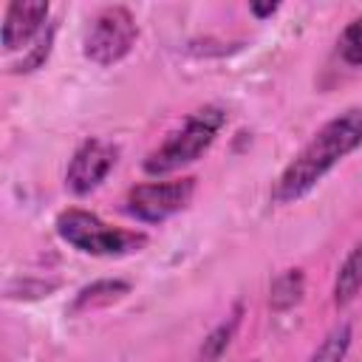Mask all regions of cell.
Returning <instances> with one entry per match:
<instances>
[{"instance_id": "obj_1", "label": "cell", "mask_w": 362, "mask_h": 362, "mask_svg": "<svg viewBox=\"0 0 362 362\" xmlns=\"http://www.w3.org/2000/svg\"><path fill=\"white\" fill-rule=\"evenodd\" d=\"M362 147V105L345 107L317 127V133L294 153L272 184V201L277 206L305 198L342 158Z\"/></svg>"}, {"instance_id": "obj_2", "label": "cell", "mask_w": 362, "mask_h": 362, "mask_svg": "<svg viewBox=\"0 0 362 362\" xmlns=\"http://www.w3.org/2000/svg\"><path fill=\"white\" fill-rule=\"evenodd\" d=\"M54 232L65 246H71L79 255H90V257H127V255L141 252L150 243L144 229L113 226L96 212L82 209V206L62 209L54 218Z\"/></svg>"}, {"instance_id": "obj_3", "label": "cell", "mask_w": 362, "mask_h": 362, "mask_svg": "<svg viewBox=\"0 0 362 362\" xmlns=\"http://www.w3.org/2000/svg\"><path fill=\"white\" fill-rule=\"evenodd\" d=\"M226 127V110L221 105H204L192 110L178 130H173L156 150H150L141 161V170L147 175H170L181 167L198 161L218 139V133Z\"/></svg>"}, {"instance_id": "obj_4", "label": "cell", "mask_w": 362, "mask_h": 362, "mask_svg": "<svg viewBox=\"0 0 362 362\" xmlns=\"http://www.w3.org/2000/svg\"><path fill=\"white\" fill-rule=\"evenodd\" d=\"M139 40L136 17L127 6H105L99 8L82 37V54L99 68H110L122 62Z\"/></svg>"}, {"instance_id": "obj_5", "label": "cell", "mask_w": 362, "mask_h": 362, "mask_svg": "<svg viewBox=\"0 0 362 362\" xmlns=\"http://www.w3.org/2000/svg\"><path fill=\"white\" fill-rule=\"evenodd\" d=\"M195 195V178H173V181H144L124 192L122 212L130 215L139 223H164L173 215L184 212L192 204Z\"/></svg>"}, {"instance_id": "obj_6", "label": "cell", "mask_w": 362, "mask_h": 362, "mask_svg": "<svg viewBox=\"0 0 362 362\" xmlns=\"http://www.w3.org/2000/svg\"><path fill=\"white\" fill-rule=\"evenodd\" d=\"M116 161H119V147L113 141L88 136L85 141L76 144V150L65 167V189L74 195L93 192L110 175Z\"/></svg>"}, {"instance_id": "obj_7", "label": "cell", "mask_w": 362, "mask_h": 362, "mask_svg": "<svg viewBox=\"0 0 362 362\" xmlns=\"http://www.w3.org/2000/svg\"><path fill=\"white\" fill-rule=\"evenodd\" d=\"M51 17V6L37 0V3H25V0H14L6 6L3 11V25H0V45L6 54L14 51H28L37 37L48 28Z\"/></svg>"}, {"instance_id": "obj_8", "label": "cell", "mask_w": 362, "mask_h": 362, "mask_svg": "<svg viewBox=\"0 0 362 362\" xmlns=\"http://www.w3.org/2000/svg\"><path fill=\"white\" fill-rule=\"evenodd\" d=\"M130 280L122 277H99L88 286H82L74 300H71V314H85V311H96V308H107L119 300H124L130 294Z\"/></svg>"}, {"instance_id": "obj_9", "label": "cell", "mask_w": 362, "mask_h": 362, "mask_svg": "<svg viewBox=\"0 0 362 362\" xmlns=\"http://www.w3.org/2000/svg\"><path fill=\"white\" fill-rule=\"evenodd\" d=\"M362 294V238L348 249L345 260L339 263L331 286V300L337 308L351 305Z\"/></svg>"}, {"instance_id": "obj_10", "label": "cell", "mask_w": 362, "mask_h": 362, "mask_svg": "<svg viewBox=\"0 0 362 362\" xmlns=\"http://www.w3.org/2000/svg\"><path fill=\"white\" fill-rule=\"evenodd\" d=\"M305 297V272L300 266L283 269L272 277L269 283V308L277 314L291 311L294 305H300Z\"/></svg>"}, {"instance_id": "obj_11", "label": "cell", "mask_w": 362, "mask_h": 362, "mask_svg": "<svg viewBox=\"0 0 362 362\" xmlns=\"http://www.w3.org/2000/svg\"><path fill=\"white\" fill-rule=\"evenodd\" d=\"M240 322H243V305L240 303H235L232 305V311L201 339V348H198V359L201 362H218L226 351H229V345H232V339H235V334H238V328H240Z\"/></svg>"}, {"instance_id": "obj_12", "label": "cell", "mask_w": 362, "mask_h": 362, "mask_svg": "<svg viewBox=\"0 0 362 362\" xmlns=\"http://www.w3.org/2000/svg\"><path fill=\"white\" fill-rule=\"evenodd\" d=\"M351 342H354V328L351 322H337L320 342L317 348L311 351L308 362H345L348 351H351Z\"/></svg>"}, {"instance_id": "obj_13", "label": "cell", "mask_w": 362, "mask_h": 362, "mask_svg": "<svg viewBox=\"0 0 362 362\" xmlns=\"http://www.w3.org/2000/svg\"><path fill=\"white\" fill-rule=\"evenodd\" d=\"M54 40H57V23H48V28L37 37V42H34L28 51H23V57L11 65V74H31V71H40V68L48 62L51 51H54Z\"/></svg>"}, {"instance_id": "obj_14", "label": "cell", "mask_w": 362, "mask_h": 362, "mask_svg": "<svg viewBox=\"0 0 362 362\" xmlns=\"http://www.w3.org/2000/svg\"><path fill=\"white\" fill-rule=\"evenodd\" d=\"M59 288V280L42 277H14L6 283V300H42Z\"/></svg>"}, {"instance_id": "obj_15", "label": "cell", "mask_w": 362, "mask_h": 362, "mask_svg": "<svg viewBox=\"0 0 362 362\" xmlns=\"http://www.w3.org/2000/svg\"><path fill=\"white\" fill-rule=\"evenodd\" d=\"M337 54H339V59H342L345 65L362 68V14L354 17V20L342 28V34H339V40H337Z\"/></svg>"}, {"instance_id": "obj_16", "label": "cell", "mask_w": 362, "mask_h": 362, "mask_svg": "<svg viewBox=\"0 0 362 362\" xmlns=\"http://www.w3.org/2000/svg\"><path fill=\"white\" fill-rule=\"evenodd\" d=\"M277 3H249V14H255L257 20H266L272 14H277Z\"/></svg>"}]
</instances>
